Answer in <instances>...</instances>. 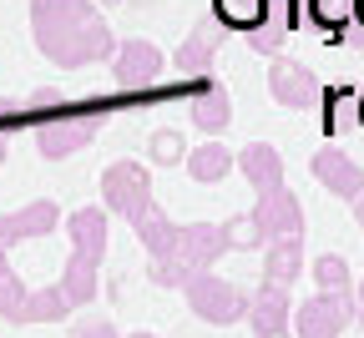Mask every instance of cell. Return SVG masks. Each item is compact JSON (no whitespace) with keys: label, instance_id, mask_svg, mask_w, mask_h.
<instances>
[{"label":"cell","instance_id":"obj_15","mask_svg":"<svg viewBox=\"0 0 364 338\" xmlns=\"http://www.w3.org/2000/svg\"><path fill=\"white\" fill-rule=\"evenodd\" d=\"M66 237H71V253L81 258H107V207H81L66 217Z\"/></svg>","mask_w":364,"mask_h":338},{"label":"cell","instance_id":"obj_34","mask_svg":"<svg viewBox=\"0 0 364 338\" xmlns=\"http://www.w3.org/2000/svg\"><path fill=\"white\" fill-rule=\"evenodd\" d=\"M344 40H349V45H354V51H364V26H359V31H354V36H344Z\"/></svg>","mask_w":364,"mask_h":338},{"label":"cell","instance_id":"obj_25","mask_svg":"<svg viewBox=\"0 0 364 338\" xmlns=\"http://www.w3.org/2000/svg\"><path fill=\"white\" fill-rule=\"evenodd\" d=\"M26 298H31V288L21 283V273L16 268H0V318H21V308H26Z\"/></svg>","mask_w":364,"mask_h":338},{"label":"cell","instance_id":"obj_21","mask_svg":"<svg viewBox=\"0 0 364 338\" xmlns=\"http://www.w3.org/2000/svg\"><path fill=\"white\" fill-rule=\"evenodd\" d=\"M268 11H273V0H213V16H218L228 31L268 26Z\"/></svg>","mask_w":364,"mask_h":338},{"label":"cell","instance_id":"obj_32","mask_svg":"<svg viewBox=\"0 0 364 338\" xmlns=\"http://www.w3.org/2000/svg\"><path fill=\"white\" fill-rule=\"evenodd\" d=\"M26 107H61V91L41 86V91H31V102H26Z\"/></svg>","mask_w":364,"mask_h":338},{"label":"cell","instance_id":"obj_1","mask_svg":"<svg viewBox=\"0 0 364 338\" xmlns=\"http://www.w3.org/2000/svg\"><path fill=\"white\" fill-rule=\"evenodd\" d=\"M31 31L36 51L61 71H81L117 56V36L91 0H31Z\"/></svg>","mask_w":364,"mask_h":338},{"label":"cell","instance_id":"obj_6","mask_svg":"<svg viewBox=\"0 0 364 338\" xmlns=\"http://www.w3.org/2000/svg\"><path fill=\"white\" fill-rule=\"evenodd\" d=\"M268 96L279 102L284 111H314L318 102H324V86H318V76L304 66V61H273L268 71Z\"/></svg>","mask_w":364,"mask_h":338},{"label":"cell","instance_id":"obj_38","mask_svg":"<svg viewBox=\"0 0 364 338\" xmlns=\"http://www.w3.org/2000/svg\"><path fill=\"white\" fill-rule=\"evenodd\" d=\"M359 126H364V96H359Z\"/></svg>","mask_w":364,"mask_h":338},{"label":"cell","instance_id":"obj_2","mask_svg":"<svg viewBox=\"0 0 364 338\" xmlns=\"http://www.w3.org/2000/svg\"><path fill=\"white\" fill-rule=\"evenodd\" d=\"M182 293H188V308L203 323H218V328L248 318V308H253V293H243L238 283H223L218 273H193V283Z\"/></svg>","mask_w":364,"mask_h":338},{"label":"cell","instance_id":"obj_9","mask_svg":"<svg viewBox=\"0 0 364 338\" xmlns=\"http://www.w3.org/2000/svg\"><path fill=\"white\" fill-rule=\"evenodd\" d=\"M223 36H228V26L218 21V16H208V21H198L193 26V36L177 45V76H193V81H203V71L213 66V56H218V45H223Z\"/></svg>","mask_w":364,"mask_h":338},{"label":"cell","instance_id":"obj_23","mask_svg":"<svg viewBox=\"0 0 364 338\" xmlns=\"http://www.w3.org/2000/svg\"><path fill=\"white\" fill-rule=\"evenodd\" d=\"M97 258H81V253H71V263H66V273H61V288H66V298L81 308V303H91L97 298Z\"/></svg>","mask_w":364,"mask_h":338},{"label":"cell","instance_id":"obj_16","mask_svg":"<svg viewBox=\"0 0 364 338\" xmlns=\"http://www.w3.org/2000/svg\"><path fill=\"white\" fill-rule=\"evenodd\" d=\"M238 172L258 187V192H273L284 187V157L268 147V141H248V147L238 152Z\"/></svg>","mask_w":364,"mask_h":338},{"label":"cell","instance_id":"obj_7","mask_svg":"<svg viewBox=\"0 0 364 338\" xmlns=\"http://www.w3.org/2000/svg\"><path fill=\"white\" fill-rule=\"evenodd\" d=\"M258 232H263V243H279V237H304V207L289 187H273V192H258Z\"/></svg>","mask_w":364,"mask_h":338},{"label":"cell","instance_id":"obj_3","mask_svg":"<svg viewBox=\"0 0 364 338\" xmlns=\"http://www.w3.org/2000/svg\"><path fill=\"white\" fill-rule=\"evenodd\" d=\"M107 126V111H81V116H56V121H41L36 126V152L46 162H61V157H76L81 147L97 141V131Z\"/></svg>","mask_w":364,"mask_h":338},{"label":"cell","instance_id":"obj_35","mask_svg":"<svg viewBox=\"0 0 364 338\" xmlns=\"http://www.w3.org/2000/svg\"><path fill=\"white\" fill-rule=\"evenodd\" d=\"M354 26H364V0H354Z\"/></svg>","mask_w":364,"mask_h":338},{"label":"cell","instance_id":"obj_24","mask_svg":"<svg viewBox=\"0 0 364 338\" xmlns=\"http://www.w3.org/2000/svg\"><path fill=\"white\" fill-rule=\"evenodd\" d=\"M318 107H329V116H324V126H329V131L354 126V121H359V91H349V86L324 91V102H318Z\"/></svg>","mask_w":364,"mask_h":338},{"label":"cell","instance_id":"obj_31","mask_svg":"<svg viewBox=\"0 0 364 338\" xmlns=\"http://www.w3.org/2000/svg\"><path fill=\"white\" fill-rule=\"evenodd\" d=\"M71 338H122V333L112 328V318H81L71 328Z\"/></svg>","mask_w":364,"mask_h":338},{"label":"cell","instance_id":"obj_17","mask_svg":"<svg viewBox=\"0 0 364 338\" xmlns=\"http://www.w3.org/2000/svg\"><path fill=\"white\" fill-rule=\"evenodd\" d=\"M263 273H268V283L294 288L299 273H304V237H279V243H268L263 248Z\"/></svg>","mask_w":364,"mask_h":338},{"label":"cell","instance_id":"obj_10","mask_svg":"<svg viewBox=\"0 0 364 338\" xmlns=\"http://www.w3.org/2000/svg\"><path fill=\"white\" fill-rule=\"evenodd\" d=\"M248 323H253V338H284V333L294 328V303H289V288L263 283L258 293H253Z\"/></svg>","mask_w":364,"mask_h":338},{"label":"cell","instance_id":"obj_40","mask_svg":"<svg viewBox=\"0 0 364 338\" xmlns=\"http://www.w3.org/2000/svg\"><path fill=\"white\" fill-rule=\"evenodd\" d=\"M132 338H152V333H132Z\"/></svg>","mask_w":364,"mask_h":338},{"label":"cell","instance_id":"obj_28","mask_svg":"<svg viewBox=\"0 0 364 338\" xmlns=\"http://www.w3.org/2000/svg\"><path fill=\"white\" fill-rule=\"evenodd\" d=\"M223 232H228V248H233V253L268 248V243H263V232H258V217H253V212H243V217H233V222H223Z\"/></svg>","mask_w":364,"mask_h":338},{"label":"cell","instance_id":"obj_19","mask_svg":"<svg viewBox=\"0 0 364 338\" xmlns=\"http://www.w3.org/2000/svg\"><path fill=\"white\" fill-rule=\"evenodd\" d=\"M132 227H136V237H142V248H147L152 258H167V253H177V232H182V227H172V222H167V212H162L157 202H152L142 217H136Z\"/></svg>","mask_w":364,"mask_h":338},{"label":"cell","instance_id":"obj_14","mask_svg":"<svg viewBox=\"0 0 364 338\" xmlns=\"http://www.w3.org/2000/svg\"><path fill=\"white\" fill-rule=\"evenodd\" d=\"M228 121H233V102H228V91H223L218 81L203 76L198 91H193V126L208 131V136H223Z\"/></svg>","mask_w":364,"mask_h":338},{"label":"cell","instance_id":"obj_37","mask_svg":"<svg viewBox=\"0 0 364 338\" xmlns=\"http://www.w3.org/2000/svg\"><path fill=\"white\" fill-rule=\"evenodd\" d=\"M359 323H364V283H359Z\"/></svg>","mask_w":364,"mask_h":338},{"label":"cell","instance_id":"obj_4","mask_svg":"<svg viewBox=\"0 0 364 338\" xmlns=\"http://www.w3.org/2000/svg\"><path fill=\"white\" fill-rule=\"evenodd\" d=\"M349 323H359V293H324L294 308V328L299 338H339Z\"/></svg>","mask_w":364,"mask_h":338},{"label":"cell","instance_id":"obj_41","mask_svg":"<svg viewBox=\"0 0 364 338\" xmlns=\"http://www.w3.org/2000/svg\"><path fill=\"white\" fill-rule=\"evenodd\" d=\"M102 6H112V0H102Z\"/></svg>","mask_w":364,"mask_h":338},{"label":"cell","instance_id":"obj_33","mask_svg":"<svg viewBox=\"0 0 364 338\" xmlns=\"http://www.w3.org/2000/svg\"><path fill=\"white\" fill-rule=\"evenodd\" d=\"M6 152H11V121H0V167H6Z\"/></svg>","mask_w":364,"mask_h":338},{"label":"cell","instance_id":"obj_39","mask_svg":"<svg viewBox=\"0 0 364 338\" xmlns=\"http://www.w3.org/2000/svg\"><path fill=\"white\" fill-rule=\"evenodd\" d=\"M132 6H157V0H132Z\"/></svg>","mask_w":364,"mask_h":338},{"label":"cell","instance_id":"obj_13","mask_svg":"<svg viewBox=\"0 0 364 338\" xmlns=\"http://www.w3.org/2000/svg\"><path fill=\"white\" fill-rule=\"evenodd\" d=\"M314 177L324 182L334 197H344V202H359L364 197V172L344 152H314Z\"/></svg>","mask_w":364,"mask_h":338},{"label":"cell","instance_id":"obj_22","mask_svg":"<svg viewBox=\"0 0 364 338\" xmlns=\"http://www.w3.org/2000/svg\"><path fill=\"white\" fill-rule=\"evenodd\" d=\"M304 16L314 31L324 36H344L349 21H354V0H304Z\"/></svg>","mask_w":364,"mask_h":338},{"label":"cell","instance_id":"obj_27","mask_svg":"<svg viewBox=\"0 0 364 338\" xmlns=\"http://www.w3.org/2000/svg\"><path fill=\"white\" fill-rule=\"evenodd\" d=\"M147 152H152V162L157 167H177V162H188V141H182L177 131H152V141H147Z\"/></svg>","mask_w":364,"mask_h":338},{"label":"cell","instance_id":"obj_29","mask_svg":"<svg viewBox=\"0 0 364 338\" xmlns=\"http://www.w3.org/2000/svg\"><path fill=\"white\" fill-rule=\"evenodd\" d=\"M147 278L157 283V288H188L193 283V268L182 263L177 253H167V258H152V268H147Z\"/></svg>","mask_w":364,"mask_h":338},{"label":"cell","instance_id":"obj_11","mask_svg":"<svg viewBox=\"0 0 364 338\" xmlns=\"http://www.w3.org/2000/svg\"><path fill=\"white\" fill-rule=\"evenodd\" d=\"M223 253H233V248H228V232L213 227V222H193V227L177 232V258L188 263L193 273H208Z\"/></svg>","mask_w":364,"mask_h":338},{"label":"cell","instance_id":"obj_26","mask_svg":"<svg viewBox=\"0 0 364 338\" xmlns=\"http://www.w3.org/2000/svg\"><path fill=\"white\" fill-rule=\"evenodd\" d=\"M314 283L324 288V293H349V263L339 253H324L314 263Z\"/></svg>","mask_w":364,"mask_h":338},{"label":"cell","instance_id":"obj_20","mask_svg":"<svg viewBox=\"0 0 364 338\" xmlns=\"http://www.w3.org/2000/svg\"><path fill=\"white\" fill-rule=\"evenodd\" d=\"M71 308H76V303L66 298L61 283H51V288H31V298H26V308H21L16 323H56V318H66Z\"/></svg>","mask_w":364,"mask_h":338},{"label":"cell","instance_id":"obj_36","mask_svg":"<svg viewBox=\"0 0 364 338\" xmlns=\"http://www.w3.org/2000/svg\"><path fill=\"white\" fill-rule=\"evenodd\" d=\"M354 217H359V227H364V197H359V202H354Z\"/></svg>","mask_w":364,"mask_h":338},{"label":"cell","instance_id":"obj_8","mask_svg":"<svg viewBox=\"0 0 364 338\" xmlns=\"http://www.w3.org/2000/svg\"><path fill=\"white\" fill-rule=\"evenodd\" d=\"M112 71H117V86L122 91H142V86H152L167 71V56L157 51L152 40H122L117 56H112Z\"/></svg>","mask_w":364,"mask_h":338},{"label":"cell","instance_id":"obj_18","mask_svg":"<svg viewBox=\"0 0 364 338\" xmlns=\"http://www.w3.org/2000/svg\"><path fill=\"white\" fill-rule=\"evenodd\" d=\"M233 167H238V152H228L218 136H208L198 152H188V177L193 182H223Z\"/></svg>","mask_w":364,"mask_h":338},{"label":"cell","instance_id":"obj_30","mask_svg":"<svg viewBox=\"0 0 364 338\" xmlns=\"http://www.w3.org/2000/svg\"><path fill=\"white\" fill-rule=\"evenodd\" d=\"M243 40L253 45V51H263V56H279V45H284V26H279V21L253 26V31H243Z\"/></svg>","mask_w":364,"mask_h":338},{"label":"cell","instance_id":"obj_5","mask_svg":"<svg viewBox=\"0 0 364 338\" xmlns=\"http://www.w3.org/2000/svg\"><path fill=\"white\" fill-rule=\"evenodd\" d=\"M102 197H107V212L136 222L147 207H152V177L147 167H136V162H112L102 172Z\"/></svg>","mask_w":364,"mask_h":338},{"label":"cell","instance_id":"obj_12","mask_svg":"<svg viewBox=\"0 0 364 338\" xmlns=\"http://www.w3.org/2000/svg\"><path fill=\"white\" fill-rule=\"evenodd\" d=\"M56 222H61L56 202H26L21 212L0 217V248H16L26 237H46V232H56Z\"/></svg>","mask_w":364,"mask_h":338}]
</instances>
